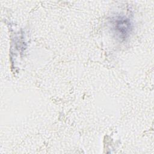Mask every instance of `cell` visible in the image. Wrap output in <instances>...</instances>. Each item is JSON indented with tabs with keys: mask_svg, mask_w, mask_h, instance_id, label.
Returning <instances> with one entry per match:
<instances>
[{
	"mask_svg": "<svg viewBox=\"0 0 154 154\" xmlns=\"http://www.w3.org/2000/svg\"><path fill=\"white\" fill-rule=\"evenodd\" d=\"M113 29L117 36L120 38H126L131 32V23L130 20L122 16L116 17L112 21Z\"/></svg>",
	"mask_w": 154,
	"mask_h": 154,
	"instance_id": "1",
	"label": "cell"
}]
</instances>
